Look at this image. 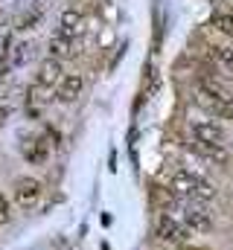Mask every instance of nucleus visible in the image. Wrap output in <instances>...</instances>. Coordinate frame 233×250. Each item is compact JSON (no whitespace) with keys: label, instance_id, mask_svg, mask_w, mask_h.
I'll return each mask as SVG.
<instances>
[{"label":"nucleus","instance_id":"f257e3e1","mask_svg":"<svg viewBox=\"0 0 233 250\" xmlns=\"http://www.w3.org/2000/svg\"><path fill=\"white\" fill-rule=\"evenodd\" d=\"M189 134V151L201 157L210 166H228L231 163V143H228V128L213 120V117H198L186 125Z\"/></svg>","mask_w":233,"mask_h":250},{"label":"nucleus","instance_id":"f03ea898","mask_svg":"<svg viewBox=\"0 0 233 250\" xmlns=\"http://www.w3.org/2000/svg\"><path fill=\"white\" fill-rule=\"evenodd\" d=\"M192 102L204 111V117H213V120H228L233 123V93L216 79L204 76L195 82L192 87Z\"/></svg>","mask_w":233,"mask_h":250},{"label":"nucleus","instance_id":"7ed1b4c3","mask_svg":"<svg viewBox=\"0 0 233 250\" xmlns=\"http://www.w3.org/2000/svg\"><path fill=\"white\" fill-rule=\"evenodd\" d=\"M169 195L181 198V201H189V204H210V201H216L219 189H216L213 181H207L201 172L181 166V169H175L172 178H169Z\"/></svg>","mask_w":233,"mask_h":250},{"label":"nucleus","instance_id":"20e7f679","mask_svg":"<svg viewBox=\"0 0 233 250\" xmlns=\"http://www.w3.org/2000/svg\"><path fill=\"white\" fill-rule=\"evenodd\" d=\"M166 212H172L175 218L192 233V236H204L210 230H216V215L207 204H189L181 198H166Z\"/></svg>","mask_w":233,"mask_h":250},{"label":"nucleus","instance_id":"39448f33","mask_svg":"<svg viewBox=\"0 0 233 250\" xmlns=\"http://www.w3.org/2000/svg\"><path fill=\"white\" fill-rule=\"evenodd\" d=\"M41 201H44V184H41L38 178H32V175L15 178V184H12V204H15L18 209L29 212V209H35Z\"/></svg>","mask_w":233,"mask_h":250},{"label":"nucleus","instance_id":"423d86ee","mask_svg":"<svg viewBox=\"0 0 233 250\" xmlns=\"http://www.w3.org/2000/svg\"><path fill=\"white\" fill-rule=\"evenodd\" d=\"M155 239L163 242V245H186V242L192 239V233L175 218L172 212L161 209V212L155 215Z\"/></svg>","mask_w":233,"mask_h":250},{"label":"nucleus","instance_id":"0eeeda50","mask_svg":"<svg viewBox=\"0 0 233 250\" xmlns=\"http://www.w3.org/2000/svg\"><path fill=\"white\" fill-rule=\"evenodd\" d=\"M21 154H23V160L29 166H44L50 160V154H53V143H50V137L44 131L41 134H29L21 143Z\"/></svg>","mask_w":233,"mask_h":250},{"label":"nucleus","instance_id":"6e6552de","mask_svg":"<svg viewBox=\"0 0 233 250\" xmlns=\"http://www.w3.org/2000/svg\"><path fill=\"white\" fill-rule=\"evenodd\" d=\"M85 93V76L82 73H64L61 82L53 87V99L61 105H73Z\"/></svg>","mask_w":233,"mask_h":250},{"label":"nucleus","instance_id":"1a4fd4ad","mask_svg":"<svg viewBox=\"0 0 233 250\" xmlns=\"http://www.w3.org/2000/svg\"><path fill=\"white\" fill-rule=\"evenodd\" d=\"M82 26H85V15H82V9H76V6H67L64 12H61V18H58V35H67V38H79L82 35Z\"/></svg>","mask_w":233,"mask_h":250},{"label":"nucleus","instance_id":"9d476101","mask_svg":"<svg viewBox=\"0 0 233 250\" xmlns=\"http://www.w3.org/2000/svg\"><path fill=\"white\" fill-rule=\"evenodd\" d=\"M61 76H64V62H58V59H44V62H41V67H38L35 84H41V87L53 90L58 82H61Z\"/></svg>","mask_w":233,"mask_h":250},{"label":"nucleus","instance_id":"9b49d317","mask_svg":"<svg viewBox=\"0 0 233 250\" xmlns=\"http://www.w3.org/2000/svg\"><path fill=\"white\" fill-rule=\"evenodd\" d=\"M50 96H53V90H47V87H41V84L32 82L26 87V114L29 117H41L44 108L50 105Z\"/></svg>","mask_w":233,"mask_h":250},{"label":"nucleus","instance_id":"f8f14e48","mask_svg":"<svg viewBox=\"0 0 233 250\" xmlns=\"http://www.w3.org/2000/svg\"><path fill=\"white\" fill-rule=\"evenodd\" d=\"M76 47H79V38H67V35L53 32V38H50V44H47V53H50V59L67 62V59L76 56Z\"/></svg>","mask_w":233,"mask_h":250},{"label":"nucleus","instance_id":"ddd939ff","mask_svg":"<svg viewBox=\"0 0 233 250\" xmlns=\"http://www.w3.org/2000/svg\"><path fill=\"white\" fill-rule=\"evenodd\" d=\"M207 26H213L219 35H225V38L233 41V12H216V15L207 21Z\"/></svg>","mask_w":233,"mask_h":250},{"label":"nucleus","instance_id":"4468645a","mask_svg":"<svg viewBox=\"0 0 233 250\" xmlns=\"http://www.w3.org/2000/svg\"><path fill=\"white\" fill-rule=\"evenodd\" d=\"M32 50H35V44H32V41H23V44H18L12 53H6V62L12 64V67H21V64H26L32 59Z\"/></svg>","mask_w":233,"mask_h":250},{"label":"nucleus","instance_id":"2eb2a0df","mask_svg":"<svg viewBox=\"0 0 233 250\" xmlns=\"http://www.w3.org/2000/svg\"><path fill=\"white\" fill-rule=\"evenodd\" d=\"M12 215H15V212H12V201L0 192V221H3V224H9V221H12Z\"/></svg>","mask_w":233,"mask_h":250},{"label":"nucleus","instance_id":"dca6fc26","mask_svg":"<svg viewBox=\"0 0 233 250\" xmlns=\"http://www.w3.org/2000/svg\"><path fill=\"white\" fill-rule=\"evenodd\" d=\"M6 117H9V108H0V125L6 123Z\"/></svg>","mask_w":233,"mask_h":250},{"label":"nucleus","instance_id":"f3484780","mask_svg":"<svg viewBox=\"0 0 233 250\" xmlns=\"http://www.w3.org/2000/svg\"><path fill=\"white\" fill-rule=\"evenodd\" d=\"M161 250H172V248H161Z\"/></svg>","mask_w":233,"mask_h":250},{"label":"nucleus","instance_id":"a211bd4d","mask_svg":"<svg viewBox=\"0 0 233 250\" xmlns=\"http://www.w3.org/2000/svg\"><path fill=\"white\" fill-rule=\"evenodd\" d=\"M0 230H3V221H0Z\"/></svg>","mask_w":233,"mask_h":250}]
</instances>
